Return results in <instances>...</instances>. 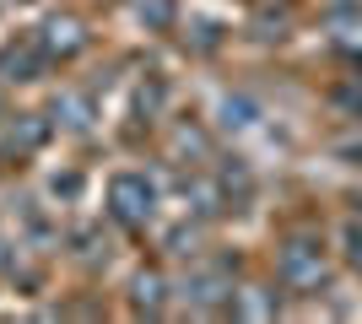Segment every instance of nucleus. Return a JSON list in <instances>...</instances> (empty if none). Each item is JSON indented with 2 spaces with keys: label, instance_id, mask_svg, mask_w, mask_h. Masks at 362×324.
Instances as JSON below:
<instances>
[{
  "label": "nucleus",
  "instance_id": "nucleus-1",
  "mask_svg": "<svg viewBox=\"0 0 362 324\" xmlns=\"http://www.w3.org/2000/svg\"><path fill=\"white\" fill-rule=\"evenodd\" d=\"M281 276H287V281H298V287H319V281H325L319 248H308V244H292L287 254H281Z\"/></svg>",
  "mask_w": 362,
  "mask_h": 324
},
{
  "label": "nucleus",
  "instance_id": "nucleus-2",
  "mask_svg": "<svg viewBox=\"0 0 362 324\" xmlns=\"http://www.w3.org/2000/svg\"><path fill=\"white\" fill-rule=\"evenodd\" d=\"M346 260H351V265L362 270V232H357V227L346 232Z\"/></svg>",
  "mask_w": 362,
  "mask_h": 324
}]
</instances>
